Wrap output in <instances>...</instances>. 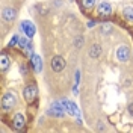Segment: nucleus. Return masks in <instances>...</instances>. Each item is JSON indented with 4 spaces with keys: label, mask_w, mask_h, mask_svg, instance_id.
<instances>
[{
    "label": "nucleus",
    "mask_w": 133,
    "mask_h": 133,
    "mask_svg": "<svg viewBox=\"0 0 133 133\" xmlns=\"http://www.w3.org/2000/svg\"><path fill=\"white\" fill-rule=\"evenodd\" d=\"M23 95H24V98L27 103H32L33 100L36 98V95H38V89H36V86L35 85H29V86H26L24 91H23Z\"/></svg>",
    "instance_id": "f257e3e1"
},
{
    "label": "nucleus",
    "mask_w": 133,
    "mask_h": 133,
    "mask_svg": "<svg viewBox=\"0 0 133 133\" xmlns=\"http://www.w3.org/2000/svg\"><path fill=\"white\" fill-rule=\"evenodd\" d=\"M15 104H17V98L12 92H8V94L3 95V98H2V106H3V109H12Z\"/></svg>",
    "instance_id": "f03ea898"
},
{
    "label": "nucleus",
    "mask_w": 133,
    "mask_h": 133,
    "mask_svg": "<svg viewBox=\"0 0 133 133\" xmlns=\"http://www.w3.org/2000/svg\"><path fill=\"white\" fill-rule=\"evenodd\" d=\"M130 56V49L127 47V45H119L118 49H116V58L118 61H121V62H125L127 59Z\"/></svg>",
    "instance_id": "7ed1b4c3"
},
{
    "label": "nucleus",
    "mask_w": 133,
    "mask_h": 133,
    "mask_svg": "<svg viewBox=\"0 0 133 133\" xmlns=\"http://www.w3.org/2000/svg\"><path fill=\"white\" fill-rule=\"evenodd\" d=\"M64 66H65V61L62 56H55V58L51 59V68H53V71H62L64 70Z\"/></svg>",
    "instance_id": "20e7f679"
},
{
    "label": "nucleus",
    "mask_w": 133,
    "mask_h": 133,
    "mask_svg": "<svg viewBox=\"0 0 133 133\" xmlns=\"http://www.w3.org/2000/svg\"><path fill=\"white\" fill-rule=\"evenodd\" d=\"M21 30L29 36V38H32V36H35V26H33V23H30V21H23L21 23Z\"/></svg>",
    "instance_id": "39448f33"
},
{
    "label": "nucleus",
    "mask_w": 133,
    "mask_h": 133,
    "mask_svg": "<svg viewBox=\"0 0 133 133\" xmlns=\"http://www.w3.org/2000/svg\"><path fill=\"white\" fill-rule=\"evenodd\" d=\"M110 12H112V6L109 2H101L98 5V14L101 17H109Z\"/></svg>",
    "instance_id": "423d86ee"
},
{
    "label": "nucleus",
    "mask_w": 133,
    "mask_h": 133,
    "mask_svg": "<svg viewBox=\"0 0 133 133\" xmlns=\"http://www.w3.org/2000/svg\"><path fill=\"white\" fill-rule=\"evenodd\" d=\"M64 110H65V108H64L62 101H61V103L56 101V103L51 104V108H50V114H51V115H56V116H62L64 115Z\"/></svg>",
    "instance_id": "0eeeda50"
},
{
    "label": "nucleus",
    "mask_w": 133,
    "mask_h": 133,
    "mask_svg": "<svg viewBox=\"0 0 133 133\" xmlns=\"http://www.w3.org/2000/svg\"><path fill=\"white\" fill-rule=\"evenodd\" d=\"M62 104H64V108L68 114H71V115H79V109L76 106L73 101H70V100H62Z\"/></svg>",
    "instance_id": "6e6552de"
},
{
    "label": "nucleus",
    "mask_w": 133,
    "mask_h": 133,
    "mask_svg": "<svg viewBox=\"0 0 133 133\" xmlns=\"http://www.w3.org/2000/svg\"><path fill=\"white\" fill-rule=\"evenodd\" d=\"M30 61H32V66H33V70H35V73H41V70H42L41 58L38 55H32L30 56Z\"/></svg>",
    "instance_id": "1a4fd4ad"
},
{
    "label": "nucleus",
    "mask_w": 133,
    "mask_h": 133,
    "mask_svg": "<svg viewBox=\"0 0 133 133\" xmlns=\"http://www.w3.org/2000/svg\"><path fill=\"white\" fill-rule=\"evenodd\" d=\"M24 116H23V114H17L15 116H14V129L15 130H21L23 127H24Z\"/></svg>",
    "instance_id": "9d476101"
},
{
    "label": "nucleus",
    "mask_w": 133,
    "mask_h": 133,
    "mask_svg": "<svg viewBox=\"0 0 133 133\" xmlns=\"http://www.w3.org/2000/svg\"><path fill=\"white\" fill-rule=\"evenodd\" d=\"M17 17V12L14 8H5L3 9V18L5 20H8V21H11V20H14Z\"/></svg>",
    "instance_id": "9b49d317"
},
{
    "label": "nucleus",
    "mask_w": 133,
    "mask_h": 133,
    "mask_svg": "<svg viewBox=\"0 0 133 133\" xmlns=\"http://www.w3.org/2000/svg\"><path fill=\"white\" fill-rule=\"evenodd\" d=\"M123 15L127 21H133V6H127L123 11Z\"/></svg>",
    "instance_id": "f8f14e48"
},
{
    "label": "nucleus",
    "mask_w": 133,
    "mask_h": 133,
    "mask_svg": "<svg viewBox=\"0 0 133 133\" xmlns=\"http://www.w3.org/2000/svg\"><path fill=\"white\" fill-rule=\"evenodd\" d=\"M100 51H101V49H100V45H98V44H94V45L91 47V51H89V56H91V58H97V56L100 55Z\"/></svg>",
    "instance_id": "ddd939ff"
},
{
    "label": "nucleus",
    "mask_w": 133,
    "mask_h": 133,
    "mask_svg": "<svg viewBox=\"0 0 133 133\" xmlns=\"http://www.w3.org/2000/svg\"><path fill=\"white\" fill-rule=\"evenodd\" d=\"M8 65H9V58L6 55H2V58H0V68L5 71L8 68Z\"/></svg>",
    "instance_id": "4468645a"
},
{
    "label": "nucleus",
    "mask_w": 133,
    "mask_h": 133,
    "mask_svg": "<svg viewBox=\"0 0 133 133\" xmlns=\"http://www.w3.org/2000/svg\"><path fill=\"white\" fill-rule=\"evenodd\" d=\"M82 5L85 9H91L95 5V0H82Z\"/></svg>",
    "instance_id": "2eb2a0df"
},
{
    "label": "nucleus",
    "mask_w": 133,
    "mask_h": 133,
    "mask_svg": "<svg viewBox=\"0 0 133 133\" xmlns=\"http://www.w3.org/2000/svg\"><path fill=\"white\" fill-rule=\"evenodd\" d=\"M18 42H20V45H21V47H26V45H27L26 38H20V39H18Z\"/></svg>",
    "instance_id": "dca6fc26"
},
{
    "label": "nucleus",
    "mask_w": 133,
    "mask_h": 133,
    "mask_svg": "<svg viewBox=\"0 0 133 133\" xmlns=\"http://www.w3.org/2000/svg\"><path fill=\"white\" fill-rule=\"evenodd\" d=\"M129 114H130V115H133V103H130V104H129Z\"/></svg>",
    "instance_id": "f3484780"
}]
</instances>
